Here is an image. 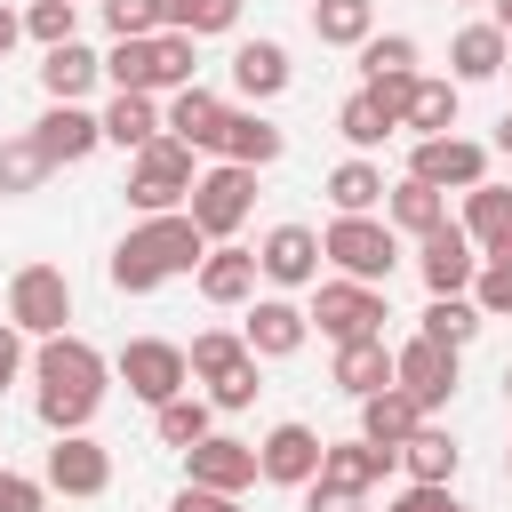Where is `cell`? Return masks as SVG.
<instances>
[{"mask_svg": "<svg viewBox=\"0 0 512 512\" xmlns=\"http://www.w3.org/2000/svg\"><path fill=\"white\" fill-rule=\"evenodd\" d=\"M96 120H104V144H120V152H144V144L160 136V104L136 96V88H112V104H104Z\"/></svg>", "mask_w": 512, "mask_h": 512, "instance_id": "4dcf8cb0", "label": "cell"}, {"mask_svg": "<svg viewBox=\"0 0 512 512\" xmlns=\"http://www.w3.org/2000/svg\"><path fill=\"white\" fill-rule=\"evenodd\" d=\"M192 144H176L168 128L144 144V152H128V208L136 216H168V208H184V192H192Z\"/></svg>", "mask_w": 512, "mask_h": 512, "instance_id": "277c9868", "label": "cell"}, {"mask_svg": "<svg viewBox=\"0 0 512 512\" xmlns=\"http://www.w3.org/2000/svg\"><path fill=\"white\" fill-rule=\"evenodd\" d=\"M248 208H256V168H240V160L200 168L192 192H184V216L200 224V240H232L248 224Z\"/></svg>", "mask_w": 512, "mask_h": 512, "instance_id": "8992f818", "label": "cell"}, {"mask_svg": "<svg viewBox=\"0 0 512 512\" xmlns=\"http://www.w3.org/2000/svg\"><path fill=\"white\" fill-rule=\"evenodd\" d=\"M168 512H240V496H224V488H200V480H184Z\"/></svg>", "mask_w": 512, "mask_h": 512, "instance_id": "c3c4849f", "label": "cell"}, {"mask_svg": "<svg viewBox=\"0 0 512 512\" xmlns=\"http://www.w3.org/2000/svg\"><path fill=\"white\" fill-rule=\"evenodd\" d=\"M224 72H232V88H240L248 104H272V96L296 80V64H288V48H280V40H240Z\"/></svg>", "mask_w": 512, "mask_h": 512, "instance_id": "603a6c76", "label": "cell"}, {"mask_svg": "<svg viewBox=\"0 0 512 512\" xmlns=\"http://www.w3.org/2000/svg\"><path fill=\"white\" fill-rule=\"evenodd\" d=\"M320 264H336L344 280L384 288V280H392V264H400V232H392L384 216H336V224L320 232Z\"/></svg>", "mask_w": 512, "mask_h": 512, "instance_id": "5b68a950", "label": "cell"}, {"mask_svg": "<svg viewBox=\"0 0 512 512\" xmlns=\"http://www.w3.org/2000/svg\"><path fill=\"white\" fill-rule=\"evenodd\" d=\"M384 512H472V504H456V488H448V480H408Z\"/></svg>", "mask_w": 512, "mask_h": 512, "instance_id": "f6af8a7d", "label": "cell"}, {"mask_svg": "<svg viewBox=\"0 0 512 512\" xmlns=\"http://www.w3.org/2000/svg\"><path fill=\"white\" fill-rule=\"evenodd\" d=\"M192 280H200V296H208V304H224V312H232V304H248V296H256V280H264V272H256V248H240V240H208V256L192 264Z\"/></svg>", "mask_w": 512, "mask_h": 512, "instance_id": "ac0fdd59", "label": "cell"}, {"mask_svg": "<svg viewBox=\"0 0 512 512\" xmlns=\"http://www.w3.org/2000/svg\"><path fill=\"white\" fill-rule=\"evenodd\" d=\"M112 376L144 400V408H160V400H176V392H192V368H184V344H168V336H128L120 352H112Z\"/></svg>", "mask_w": 512, "mask_h": 512, "instance_id": "9c48e42d", "label": "cell"}, {"mask_svg": "<svg viewBox=\"0 0 512 512\" xmlns=\"http://www.w3.org/2000/svg\"><path fill=\"white\" fill-rule=\"evenodd\" d=\"M0 512H48V480H32V472H8V464H0Z\"/></svg>", "mask_w": 512, "mask_h": 512, "instance_id": "bcb514c9", "label": "cell"}, {"mask_svg": "<svg viewBox=\"0 0 512 512\" xmlns=\"http://www.w3.org/2000/svg\"><path fill=\"white\" fill-rule=\"evenodd\" d=\"M304 336H312L304 304H288V296H256V304H248V328H240V344H248L256 360H288V352H304Z\"/></svg>", "mask_w": 512, "mask_h": 512, "instance_id": "d6986e66", "label": "cell"}, {"mask_svg": "<svg viewBox=\"0 0 512 512\" xmlns=\"http://www.w3.org/2000/svg\"><path fill=\"white\" fill-rule=\"evenodd\" d=\"M464 8H472V0H464Z\"/></svg>", "mask_w": 512, "mask_h": 512, "instance_id": "6f0895ef", "label": "cell"}, {"mask_svg": "<svg viewBox=\"0 0 512 512\" xmlns=\"http://www.w3.org/2000/svg\"><path fill=\"white\" fill-rule=\"evenodd\" d=\"M8 320H16L24 336H64V320H72V280H64V264H16V280H8Z\"/></svg>", "mask_w": 512, "mask_h": 512, "instance_id": "30bf717a", "label": "cell"}, {"mask_svg": "<svg viewBox=\"0 0 512 512\" xmlns=\"http://www.w3.org/2000/svg\"><path fill=\"white\" fill-rule=\"evenodd\" d=\"M328 200H336V216H376V208H384V168H376L368 152L336 160V168H328Z\"/></svg>", "mask_w": 512, "mask_h": 512, "instance_id": "1f68e13d", "label": "cell"}, {"mask_svg": "<svg viewBox=\"0 0 512 512\" xmlns=\"http://www.w3.org/2000/svg\"><path fill=\"white\" fill-rule=\"evenodd\" d=\"M504 72H512V48H504Z\"/></svg>", "mask_w": 512, "mask_h": 512, "instance_id": "9f6ffc18", "label": "cell"}, {"mask_svg": "<svg viewBox=\"0 0 512 512\" xmlns=\"http://www.w3.org/2000/svg\"><path fill=\"white\" fill-rule=\"evenodd\" d=\"M16 376H24V328H16V320H0V392H8Z\"/></svg>", "mask_w": 512, "mask_h": 512, "instance_id": "681fc988", "label": "cell"}, {"mask_svg": "<svg viewBox=\"0 0 512 512\" xmlns=\"http://www.w3.org/2000/svg\"><path fill=\"white\" fill-rule=\"evenodd\" d=\"M336 136H344L352 152H376V144L392 136V120H384V112L368 104V88H360V96H344V112H336Z\"/></svg>", "mask_w": 512, "mask_h": 512, "instance_id": "60d3db41", "label": "cell"}, {"mask_svg": "<svg viewBox=\"0 0 512 512\" xmlns=\"http://www.w3.org/2000/svg\"><path fill=\"white\" fill-rule=\"evenodd\" d=\"M384 472H392V448H376V440H328L312 480H336V488H360V496H368Z\"/></svg>", "mask_w": 512, "mask_h": 512, "instance_id": "484cf974", "label": "cell"}, {"mask_svg": "<svg viewBox=\"0 0 512 512\" xmlns=\"http://www.w3.org/2000/svg\"><path fill=\"white\" fill-rule=\"evenodd\" d=\"M504 48H512V40H504L488 16L464 24V32L448 40V80H456V88H464V80H496V72H504Z\"/></svg>", "mask_w": 512, "mask_h": 512, "instance_id": "4316f807", "label": "cell"}, {"mask_svg": "<svg viewBox=\"0 0 512 512\" xmlns=\"http://www.w3.org/2000/svg\"><path fill=\"white\" fill-rule=\"evenodd\" d=\"M488 24H496V32L512 40V0H488Z\"/></svg>", "mask_w": 512, "mask_h": 512, "instance_id": "816d5d0a", "label": "cell"}, {"mask_svg": "<svg viewBox=\"0 0 512 512\" xmlns=\"http://www.w3.org/2000/svg\"><path fill=\"white\" fill-rule=\"evenodd\" d=\"M456 360H464V352H448V344H432V336H408V344H392V384L432 416V408L456 400Z\"/></svg>", "mask_w": 512, "mask_h": 512, "instance_id": "7c38bea8", "label": "cell"}, {"mask_svg": "<svg viewBox=\"0 0 512 512\" xmlns=\"http://www.w3.org/2000/svg\"><path fill=\"white\" fill-rule=\"evenodd\" d=\"M96 8H104V32H112V40H144V32L168 24L160 0H96Z\"/></svg>", "mask_w": 512, "mask_h": 512, "instance_id": "ee69618b", "label": "cell"}, {"mask_svg": "<svg viewBox=\"0 0 512 512\" xmlns=\"http://www.w3.org/2000/svg\"><path fill=\"white\" fill-rule=\"evenodd\" d=\"M96 80H104V56L80 48V40H56V48L40 56V88H48V104H80Z\"/></svg>", "mask_w": 512, "mask_h": 512, "instance_id": "cb8c5ba5", "label": "cell"}, {"mask_svg": "<svg viewBox=\"0 0 512 512\" xmlns=\"http://www.w3.org/2000/svg\"><path fill=\"white\" fill-rule=\"evenodd\" d=\"M288 152V136L264 120V112H232L224 104V136H216V160H240V168H272Z\"/></svg>", "mask_w": 512, "mask_h": 512, "instance_id": "d4e9b609", "label": "cell"}, {"mask_svg": "<svg viewBox=\"0 0 512 512\" xmlns=\"http://www.w3.org/2000/svg\"><path fill=\"white\" fill-rule=\"evenodd\" d=\"M504 480H512V448H504Z\"/></svg>", "mask_w": 512, "mask_h": 512, "instance_id": "11a10c76", "label": "cell"}, {"mask_svg": "<svg viewBox=\"0 0 512 512\" xmlns=\"http://www.w3.org/2000/svg\"><path fill=\"white\" fill-rule=\"evenodd\" d=\"M160 128L176 136V144H192V152H216V136H224V96L216 88H168V112H160Z\"/></svg>", "mask_w": 512, "mask_h": 512, "instance_id": "44dd1931", "label": "cell"}, {"mask_svg": "<svg viewBox=\"0 0 512 512\" xmlns=\"http://www.w3.org/2000/svg\"><path fill=\"white\" fill-rule=\"evenodd\" d=\"M304 512H368V496L336 488V480H304Z\"/></svg>", "mask_w": 512, "mask_h": 512, "instance_id": "7dc6e473", "label": "cell"}, {"mask_svg": "<svg viewBox=\"0 0 512 512\" xmlns=\"http://www.w3.org/2000/svg\"><path fill=\"white\" fill-rule=\"evenodd\" d=\"M160 8H168V32H192V40H208V32H232L248 0H160Z\"/></svg>", "mask_w": 512, "mask_h": 512, "instance_id": "f35d334b", "label": "cell"}, {"mask_svg": "<svg viewBox=\"0 0 512 512\" xmlns=\"http://www.w3.org/2000/svg\"><path fill=\"white\" fill-rule=\"evenodd\" d=\"M496 152H512V112H504V120H496Z\"/></svg>", "mask_w": 512, "mask_h": 512, "instance_id": "f5cc1de1", "label": "cell"}, {"mask_svg": "<svg viewBox=\"0 0 512 512\" xmlns=\"http://www.w3.org/2000/svg\"><path fill=\"white\" fill-rule=\"evenodd\" d=\"M416 424H424V408H416L400 384H384V392L360 400V440H376V448H392V456H400V440H408Z\"/></svg>", "mask_w": 512, "mask_h": 512, "instance_id": "f546056e", "label": "cell"}, {"mask_svg": "<svg viewBox=\"0 0 512 512\" xmlns=\"http://www.w3.org/2000/svg\"><path fill=\"white\" fill-rule=\"evenodd\" d=\"M32 144L48 152V168H80V160L104 144V120H96L88 104H48V112L32 120Z\"/></svg>", "mask_w": 512, "mask_h": 512, "instance_id": "e0dca14e", "label": "cell"}, {"mask_svg": "<svg viewBox=\"0 0 512 512\" xmlns=\"http://www.w3.org/2000/svg\"><path fill=\"white\" fill-rule=\"evenodd\" d=\"M392 464H400L408 480H456V464H464V448H456V440H448V432H440V424L424 416V424H416V432L400 440V456H392Z\"/></svg>", "mask_w": 512, "mask_h": 512, "instance_id": "d6a6232c", "label": "cell"}, {"mask_svg": "<svg viewBox=\"0 0 512 512\" xmlns=\"http://www.w3.org/2000/svg\"><path fill=\"white\" fill-rule=\"evenodd\" d=\"M40 480H48L56 496H104V488H112V448H104V440H88V432H56V448H48Z\"/></svg>", "mask_w": 512, "mask_h": 512, "instance_id": "4fadbf2b", "label": "cell"}, {"mask_svg": "<svg viewBox=\"0 0 512 512\" xmlns=\"http://www.w3.org/2000/svg\"><path fill=\"white\" fill-rule=\"evenodd\" d=\"M208 256V240H200V224L184 216V208H168V216H144L120 248H112V288L120 296H152V288H168V280H184L192 264Z\"/></svg>", "mask_w": 512, "mask_h": 512, "instance_id": "7a4b0ae2", "label": "cell"}, {"mask_svg": "<svg viewBox=\"0 0 512 512\" xmlns=\"http://www.w3.org/2000/svg\"><path fill=\"white\" fill-rule=\"evenodd\" d=\"M408 176L416 184H432V192H472V184H488V144H472V136H416V152H408Z\"/></svg>", "mask_w": 512, "mask_h": 512, "instance_id": "8fae6325", "label": "cell"}, {"mask_svg": "<svg viewBox=\"0 0 512 512\" xmlns=\"http://www.w3.org/2000/svg\"><path fill=\"white\" fill-rule=\"evenodd\" d=\"M304 320L328 336V344H352V336H384V288H368V280H312V304H304Z\"/></svg>", "mask_w": 512, "mask_h": 512, "instance_id": "ba28073f", "label": "cell"}, {"mask_svg": "<svg viewBox=\"0 0 512 512\" xmlns=\"http://www.w3.org/2000/svg\"><path fill=\"white\" fill-rule=\"evenodd\" d=\"M456 104H464V88H456V80H424V72H416L400 128H416V136H448V128H456Z\"/></svg>", "mask_w": 512, "mask_h": 512, "instance_id": "836d02e7", "label": "cell"}, {"mask_svg": "<svg viewBox=\"0 0 512 512\" xmlns=\"http://www.w3.org/2000/svg\"><path fill=\"white\" fill-rule=\"evenodd\" d=\"M48 184V152L32 136H0V200H24Z\"/></svg>", "mask_w": 512, "mask_h": 512, "instance_id": "74e56055", "label": "cell"}, {"mask_svg": "<svg viewBox=\"0 0 512 512\" xmlns=\"http://www.w3.org/2000/svg\"><path fill=\"white\" fill-rule=\"evenodd\" d=\"M384 224H392V232H408V240H424L432 224H448V192H432V184L400 176V184H384Z\"/></svg>", "mask_w": 512, "mask_h": 512, "instance_id": "83f0119b", "label": "cell"}, {"mask_svg": "<svg viewBox=\"0 0 512 512\" xmlns=\"http://www.w3.org/2000/svg\"><path fill=\"white\" fill-rule=\"evenodd\" d=\"M104 384H112V360L88 344V336H40L32 352V408L48 432H88V416L104 408Z\"/></svg>", "mask_w": 512, "mask_h": 512, "instance_id": "6da1fadb", "label": "cell"}, {"mask_svg": "<svg viewBox=\"0 0 512 512\" xmlns=\"http://www.w3.org/2000/svg\"><path fill=\"white\" fill-rule=\"evenodd\" d=\"M352 56H360V80H384V72H416V40H408V32H368Z\"/></svg>", "mask_w": 512, "mask_h": 512, "instance_id": "ab89813d", "label": "cell"}, {"mask_svg": "<svg viewBox=\"0 0 512 512\" xmlns=\"http://www.w3.org/2000/svg\"><path fill=\"white\" fill-rule=\"evenodd\" d=\"M312 32L320 48H360L376 32V0H312Z\"/></svg>", "mask_w": 512, "mask_h": 512, "instance_id": "d590c367", "label": "cell"}, {"mask_svg": "<svg viewBox=\"0 0 512 512\" xmlns=\"http://www.w3.org/2000/svg\"><path fill=\"white\" fill-rule=\"evenodd\" d=\"M464 296L480 304V320H512V264L504 256H480V272H472Z\"/></svg>", "mask_w": 512, "mask_h": 512, "instance_id": "b9f144b4", "label": "cell"}, {"mask_svg": "<svg viewBox=\"0 0 512 512\" xmlns=\"http://www.w3.org/2000/svg\"><path fill=\"white\" fill-rule=\"evenodd\" d=\"M184 464H192V480H200V488H224V496L256 488V440L208 432V440H192V448H184Z\"/></svg>", "mask_w": 512, "mask_h": 512, "instance_id": "ffe728a7", "label": "cell"}, {"mask_svg": "<svg viewBox=\"0 0 512 512\" xmlns=\"http://www.w3.org/2000/svg\"><path fill=\"white\" fill-rule=\"evenodd\" d=\"M456 224H464V240H472L480 256H504V264H512V184H472Z\"/></svg>", "mask_w": 512, "mask_h": 512, "instance_id": "7402d4cb", "label": "cell"}, {"mask_svg": "<svg viewBox=\"0 0 512 512\" xmlns=\"http://www.w3.org/2000/svg\"><path fill=\"white\" fill-rule=\"evenodd\" d=\"M504 400H512V360H504Z\"/></svg>", "mask_w": 512, "mask_h": 512, "instance_id": "db71d44e", "label": "cell"}, {"mask_svg": "<svg viewBox=\"0 0 512 512\" xmlns=\"http://www.w3.org/2000/svg\"><path fill=\"white\" fill-rule=\"evenodd\" d=\"M320 432L312 424H272L264 440H256V480H272V488H304L312 472H320Z\"/></svg>", "mask_w": 512, "mask_h": 512, "instance_id": "2e32d148", "label": "cell"}, {"mask_svg": "<svg viewBox=\"0 0 512 512\" xmlns=\"http://www.w3.org/2000/svg\"><path fill=\"white\" fill-rule=\"evenodd\" d=\"M200 72V40L192 32H144V40H112L104 56V80L112 88H136V96H168V88H192Z\"/></svg>", "mask_w": 512, "mask_h": 512, "instance_id": "3957f363", "label": "cell"}, {"mask_svg": "<svg viewBox=\"0 0 512 512\" xmlns=\"http://www.w3.org/2000/svg\"><path fill=\"white\" fill-rule=\"evenodd\" d=\"M480 328H488V320H480V304H472V296H432V304H424V328H416V336H432V344L464 352V344H472Z\"/></svg>", "mask_w": 512, "mask_h": 512, "instance_id": "8d00e7d4", "label": "cell"}, {"mask_svg": "<svg viewBox=\"0 0 512 512\" xmlns=\"http://www.w3.org/2000/svg\"><path fill=\"white\" fill-rule=\"evenodd\" d=\"M384 384H392V344H384V336H352V344H336V392L368 400V392H384Z\"/></svg>", "mask_w": 512, "mask_h": 512, "instance_id": "f1b7e54d", "label": "cell"}, {"mask_svg": "<svg viewBox=\"0 0 512 512\" xmlns=\"http://www.w3.org/2000/svg\"><path fill=\"white\" fill-rule=\"evenodd\" d=\"M16 40H24V16H16V8H8V0H0V56H8V48H16Z\"/></svg>", "mask_w": 512, "mask_h": 512, "instance_id": "f907efd6", "label": "cell"}, {"mask_svg": "<svg viewBox=\"0 0 512 512\" xmlns=\"http://www.w3.org/2000/svg\"><path fill=\"white\" fill-rule=\"evenodd\" d=\"M72 32H80V0H32V8H24V40L56 48V40H72Z\"/></svg>", "mask_w": 512, "mask_h": 512, "instance_id": "7bdbcfd3", "label": "cell"}, {"mask_svg": "<svg viewBox=\"0 0 512 512\" xmlns=\"http://www.w3.org/2000/svg\"><path fill=\"white\" fill-rule=\"evenodd\" d=\"M152 432H160V448H192V440H208V432H216V400L176 392V400H160V408H152Z\"/></svg>", "mask_w": 512, "mask_h": 512, "instance_id": "e575fe53", "label": "cell"}, {"mask_svg": "<svg viewBox=\"0 0 512 512\" xmlns=\"http://www.w3.org/2000/svg\"><path fill=\"white\" fill-rule=\"evenodd\" d=\"M184 368H192V384H208V400H216L224 416L256 400V352H248L232 328H200L192 352H184Z\"/></svg>", "mask_w": 512, "mask_h": 512, "instance_id": "52a82bcc", "label": "cell"}, {"mask_svg": "<svg viewBox=\"0 0 512 512\" xmlns=\"http://www.w3.org/2000/svg\"><path fill=\"white\" fill-rule=\"evenodd\" d=\"M416 272H424L432 296H464L472 272H480V248L464 240V224H432V232L416 240Z\"/></svg>", "mask_w": 512, "mask_h": 512, "instance_id": "9a60e30c", "label": "cell"}, {"mask_svg": "<svg viewBox=\"0 0 512 512\" xmlns=\"http://www.w3.org/2000/svg\"><path fill=\"white\" fill-rule=\"evenodd\" d=\"M256 272H264L272 288H312V280H320V232H312V224H272V232L256 240Z\"/></svg>", "mask_w": 512, "mask_h": 512, "instance_id": "5bb4252c", "label": "cell"}]
</instances>
